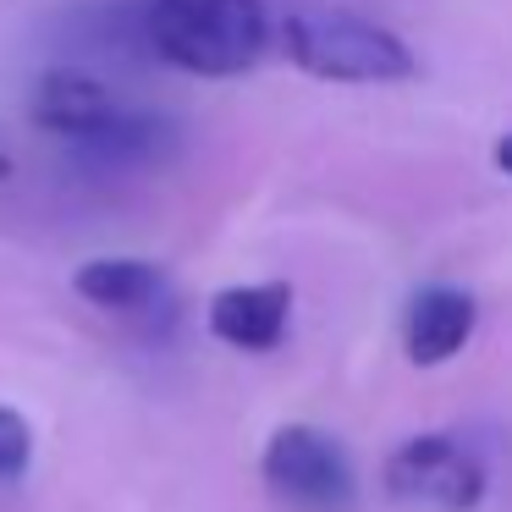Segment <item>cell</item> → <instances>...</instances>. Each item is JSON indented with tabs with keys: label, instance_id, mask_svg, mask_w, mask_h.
Here are the masks:
<instances>
[{
	"label": "cell",
	"instance_id": "obj_2",
	"mask_svg": "<svg viewBox=\"0 0 512 512\" xmlns=\"http://www.w3.org/2000/svg\"><path fill=\"white\" fill-rule=\"evenodd\" d=\"M34 127L100 160H149L177 144V127L144 105L122 100L105 78L78 67H56L34 83Z\"/></svg>",
	"mask_w": 512,
	"mask_h": 512
},
{
	"label": "cell",
	"instance_id": "obj_1",
	"mask_svg": "<svg viewBox=\"0 0 512 512\" xmlns=\"http://www.w3.org/2000/svg\"><path fill=\"white\" fill-rule=\"evenodd\" d=\"M138 34L155 61L188 78H243L270 50L265 0H144Z\"/></svg>",
	"mask_w": 512,
	"mask_h": 512
},
{
	"label": "cell",
	"instance_id": "obj_10",
	"mask_svg": "<svg viewBox=\"0 0 512 512\" xmlns=\"http://www.w3.org/2000/svg\"><path fill=\"white\" fill-rule=\"evenodd\" d=\"M490 160H496V171H501V177H512V133H501V138H496Z\"/></svg>",
	"mask_w": 512,
	"mask_h": 512
},
{
	"label": "cell",
	"instance_id": "obj_6",
	"mask_svg": "<svg viewBox=\"0 0 512 512\" xmlns=\"http://www.w3.org/2000/svg\"><path fill=\"white\" fill-rule=\"evenodd\" d=\"M72 292L83 303L105 314H122V320H171V276L155 265V259H133V254H105L89 259V265L72 270Z\"/></svg>",
	"mask_w": 512,
	"mask_h": 512
},
{
	"label": "cell",
	"instance_id": "obj_5",
	"mask_svg": "<svg viewBox=\"0 0 512 512\" xmlns=\"http://www.w3.org/2000/svg\"><path fill=\"white\" fill-rule=\"evenodd\" d=\"M380 485L391 501L402 507H424V512H474L485 501V457L474 446H463L457 435H408L397 452L380 468Z\"/></svg>",
	"mask_w": 512,
	"mask_h": 512
},
{
	"label": "cell",
	"instance_id": "obj_9",
	"mask_svg": "<svg viewBox=\"0 0 512 512\" xmlns=\"http://www.w3.org/2000/svg\"><path fill=\"white\" fill-rule=\"evenodd\" d=\"M28 457H34V430L12 402H0V485H12L28 468Z\"/></svg>",
	"mask_w": 512,
	"mask_h": 512
},
{
	"label": "cell",
	"instance_id": "obj_11",
	"mask_svg": "<svg viewBox=\"0 0 512 512\" xmlns=\"http://www.w3.org/2000/svg\"><path fill=\"white\" fill-rule=\"evenodd\" d=\"M6 177H12V160H6V155H0V182H6Z\"/></svg>",
	"mask_w": 512,
	"mask_h": 512
},
{
	"label": "cell",
	"instance_id": "obj_3",
	"mask_svg": "<svg viewBox=\"0 0 512 512\" xmlns=\"http://www.w3.org/2000/svg\"><path fill=\"white\" fill-rule=\"evenodd\" d=\"M276 39L292 67L320 83H408L419 72L413 50L391 28L342 6H298L281 17Z\"/></svg>",
	"mask_w": 512,
	"mask_h": 512
},
{
	"label": "cell",
	"instance_id": "obj_8",
	"mask_svg": "<svg viewBox=\"0 0 512 512\" xmlns=\"http://www.w3.org/2000/svg\"><path fill=\"white\" fill-rule=\"evenodd\" d=\"M292 325V287L287 281H243L210 298V331L237 353H270Z\"/></svg>",
	"mask_w": 512,
	"mask_h": 512
},
{
	"label": "cell",
	"instance_id": "obj_4",
	"mask_svg": "<svg viewBox=\"0 0 512 512\" xmlns=\"http://www.w3.org/2000/svg\"><path fill=\"white\" fill-rule=\"evenodd\" d=\"M259 479L292 512H358V468L320 424H281L259 452Z\"/></svg>",
	"mask_w": 512,
	"mask_h": 512
},
{
	"label": "cell",
	"instance_id": "obj_7",
	"mask_svg": "<svg viewBox=\"0 0 512 512\" xmlns=\"http://www.w3.org/2000/svg\"><path fill=\"white\" fill-rule=\"evenodd\" d=\"M479 325V303L463 287H424L413 292L408 314H402V353L413 369H441L468 347Z\"/></svg>",
	"mask_w": 512,
	"mask_h": 512
}]
</instances>
